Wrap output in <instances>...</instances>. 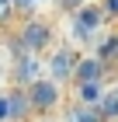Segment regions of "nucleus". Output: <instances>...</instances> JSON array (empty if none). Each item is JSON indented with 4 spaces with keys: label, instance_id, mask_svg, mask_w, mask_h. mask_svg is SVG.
I'll return each instance as SVG.
<instances>
[{
    "label": "nucleus",
    "instance_id": "nucleus-1",
    "mask_svg": "<svg viewBox=\"0 0 118 122\" xmlns=\"http://www.w3.org/2000/svg\"><path fill=\"white\" fill-rule=\"evenodd\" d=\"M108 28V14L101 10V0H87L76 14L66 18V42L73 46H97V38Z\"/></svg>",
    "mask_w": 118,
    "mask_h": 122
},
{
    "label": "nucleus",
    "instance_id": "nucleus-2",
    "mask_svg": "<svg viewBox=\"0 0 118 122\" xmlns=\"http://www.w3.org/2000/svg\"><path fill=\"white\" fill-rule=\"evenodd\" d=\"M18 49L21 52H31V56H49V49L56 46V28L49 18H38V14H28L18 28Z\"/></svg>",
    "mask_w": 118,
    "mask_h": 122
},
{
    "label": "nucleus",
    "instance_id": "nucleus-3",
    "mask_svg": "<svg viewBox=\"0 0 118 122\" xmlns=\"http://www.w3.org/2000/svg\"><path fill=\"white\" fill-rule=\"evenodd\" d=\"M80 49L73 46V42H56L52 49H49L45 56V73L52 77V80H59V84H73L76 80V66H80Z\"/></svg>",
    "mask_w": 118,
    "mask_h": 122
},
{
    "label": "nucleus",
    "instance_id": "nucleus-4",
    "mask_svg": "<svg viewBox=\"0 0 118 122\" xmlns=\"http://www.w3.org/2000/svg\"><path fill=\"white\" fill-rule=\"evenodd\" d=\"M28 91V98H31V108H35V115H52V112H59L63 108V98H66V87L59 84V80H52V77H38L31 87H24Z\"/></svg>",
    "mask_w": 118,
    "mask_h": 122
},
{
    "label": "nucleus",
    "instance_id": "nucleus-5",
    "mask_svg": "<svg viewBox=\"0 0 118 122\" xmlns=\"http://www.w3.org/2000/svg\"><path fill=\"white\" fill-rule=\"evenodd\" d=\"M31 115H35V108H31L28 91L18 87V84H10L4 91V98H0V119L4 122H28Z\"/></svg>",
    "mask_w": 118,
    "mask_h": 122
},
{
    "label": "nucleus",
    "instance_id": "nucleus-6",
    "mask_svg": "<svg viewBox=\"0 0 118 122\" xmlns=\"http://www.w3.org/2000/svg\"><path fill=\"white\" fill-rule=\"evenodd\" d=\"M38 77H45V59H42V56H31V52H21V59L10 66V84L31 87Z\"/></svg>",
    "mask_w": 118,
    "mask_h": 122
},
{
    "label": "nucleus",
    "instance_id": "nucleus-7",
    "mask_svg": "<svg viewBox=\"0 0 118 122\" xmlns=\"http://www.w3.org/2000/svg\"><path fill=\"white\" fill-rule=\"evenodd\" d=\"M94 80H104V59L97 52H87L76 66V80L73 84H94Z\"/></svg>",
    "mask_w": 118,
    "mask_h": 122
},
{
    "label": "nucleus",
    "instance_id": "nucleus-8",
    "mask_svg": "<svg viewBox=\"0 0 118 122\" xmlns=\"http://www.w3.org/2000/svg\"><path fill=\"white\" fill-rule=\"evenodd\" d=\"M104 94H108L104 80H94V84H73V101H76V105H90V108H97V105L104 101Z\"/></svg>",
    "mask_w": 118,
    "mask_h": 122
},
{
    "label": "nucleus",
    "instance_id": "nucleus-9",
    "mask_svg": "<svg viewBox=\"0 0 118 122\" xmlns=\"http://www.w3.org/2000/svg\"><path fill=\"white\" fill-rule=\"evenodd\" d=\"M66 122H108V119L101 115V108H90V105H76V101H73Z\"/></svg>",
    "mask_w": 118,
    "mask_h": 122
},
{
    "label": "nucleus",
    "instance_id": "nucleus-10",
    "mask_svg": "<svg viewBox=\"0 0 118 122\" xmlns=\"http://www.w3.org/2000/svg\"><path fill=\"white\" fill-rule=\"evenodd\" d=\"M101 10L108 14V21H118V0H101Z\"/></svg>",
    "mask_w": 118,
    "mask_h": 122
},
{
    "label": "nucleus",
    "instance_id": "nucleus-11",
    "mask_svg": "<svg viewBox=\"0 0 118 122\" xmlns=\"http://www.w3.org/2000/svg\"><path fill=\"white\" fill-rule=\"evenodd\" d=\"M28 4H31V10H35V7H42V4H49V0H28Z\"/></svg>",
    "mask_w": 118,
    "mask_h": 122
},
{
    "label": "nucleus",
    "instance_id": "nucleus-12",
    "mask_svg": "<svg viewBox=\"0 0 118 122\" xmlns=\"http://www.w3.org/2000/svg\"><path fill=\"white\" fill-rule=\"evenodd\" d=\"M115 91H118V87H115Z\"/></svg>",
    "mask_w": 118,
    "mask_h": 122
}]
</instances>
